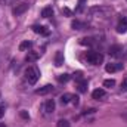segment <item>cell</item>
<instances>
[{
  "mask_svg": "<svg viewBox=\"0 0 127 127\" xmlns=\"http://www.w3.org/2000/svg\"><path fill=\"white\" fill-rule=\"evenodd\" d=\"M89 13L95 18H108V16H111L112 9L106 7V6H96V7H92L89 10Z\"/></svg>",
  "mask_w": 127,
  "mask_h": 127,
  "instance_id": "6da1fadb",
  "label": "cell"
},
{
  "mask_svg": "<svg viewBox=\"0 0 127 127\" xmlns=\"http://www.w3.org/2000/svg\"><path fill=\"white\" fill-rule=\"evenodd\" d=\"M38 78H40V71L37 66L31 65L25 69V80L28 81V84H35L38 81Z\"/></svg>",
  "mask_w": 127,
  "mask_h": 127,
  "instance_id": "7a4b0ae2",
  "label": "cell"
},
{
  "mask_svg": "<svg viewBox=\"0 0 127 127\" xmlns=\"http://www.w3.org/2000/svg\"><path fill=\"white\" fill-rule=\"evenodd\" d=\"M86 59L87 62L92 64V65H99V64L103 62V55L100 52H96V50H90L86 53Z\"/></svg>",
  "mask_w": 127,
  "mask_h": 127,
  "instance_id": "3957f363",
  "label": "cell"
},
{
  "mask_svg": "<svg viewBox=\"0 0 127 127\" xmlns=\"http://www.w3.org/2000/svg\"><path fill=\"white\" fill-rule=\"evenodd\" d=\"M41 111H43L44 115L53 114V111H55V100H53V99H47V100L41 105Z\"/></svg>",
  "mask_w": 127,
  "mask_h": 127,
  "instance_id": "277c9868",
  "label": "cell"
},
{
  "mask_svg": "<svg viewBox=\"0 0 127 127\" xmlns=\"http://www.w3.org/2000/svg\"><path fill=\"white\" fill-rule=\"evenodd\" d=\"M27 10H28V3H18V4H15V6H13L12 13H13L15 16H19V15L25 13Z\"/></svg>",
  "mask_w": 127,
  "mask_h": 127,
  "instance_id": "5b68a950",
  "label": "cell"
},
{
  "mask_svg": "<svg viewBox=\"0 0 127 127\" xmlns=\"http://www.w3.org/2000/svg\"><path fill=\"white\" fill-rule=\"evenodd\" d=\"M123 69V64H106L105 66V71L106 72H117V71H121Z\"/></svg>",
  "mask_w": 127,
  "mask_h": 127,
  "instance_id": "8992f818",
  "label": "cell"
},
{
  "mask_svg": "<svg viewBox=\"0 0 127 127\" xmlns=\"http://www.w3.org/2000/svg\"><path fill=\"white\" fill-rule=\"evenodd\" d=\"M121 52H123V49H121V46H118V44H114V46H111L109 47V55L111 56H120L121 55Z\"/></svg>",
  "mask_w": 127,
  "mask_h": 127,
  "instance_id": "52a82bcc",
  "label": "cell"
},
{
  "mask_svg": "<svg viewBox=\"0 0 127 127\" xmlns=\"http://www.w3.org/2000/svg\"><path fill=\"white\" fill-rule=\"evenodd\" d=\"M50 92H53V86H50V84H46V86H43V87H40V89L35 90L37 95H47Z\"/></svg>",
  "mask_w": 127,
  "mask_h": 127,
  "instance_id": "ba28073f",
  "label": "cell"
},
{
  "mask_svg": "<svg viewBox=\"0 0 127 127\" xmlns=\"http://www.w3.org/2000/svg\"><path fill=\"white\" fill-rule=\"evenodd\" d=\"M32 31L35 34H41V35H49V30L43 25H34L32 27Z\"/></svg>",
  "mask_w": 127,
  "mask_h": 127,
  "instance_id": "9c48e42d",
  "label": "cell"
},
{
  "mask_svg": "<svg viewBox=\"0 0 127 127\" xmlns=\"http://www.w3.org/2000/svg\"><path fill=\"white\" fill-rule=\"evenodd\" d=\"M105 96H106V92L103 89H96V90H93V93H92V97L93 99H97V100L99 99H103Z\"/></svg>",
  "mask_w": 127,
  "mask_h": 127,
  "instance_id": "30bf717a",
  "label": "cell"
},
{
  "mask_svg": "<svg viewBox=\"0 0 127 127\" xmlns=\"http://www.w3.org/2000/svg\"><path fill=\"white\" fill-rule=\"evenodd\" d=\"M38 58H40V53L38 52H28V55L25 56V61L27 62H35Z\"/></svg>",
  "mask_w": 127,
  "mask_h": 127,
  "instance_id": "8fae6325",
  "label": "cell"
},
{
  "mask_svg": "<svg viewBox=\"0 0 127 127\" xmlns=\"http://www.w3.org/2000/svg\"><path fill=\"white\" fill-rule=\"evenodd\" d=\"M117 31L120 32V34L127 32V19H121V22L117 25Z\"/></svg>",
  "mask_w": 127,
  "mask_h": 127,
  "instance_id": "7c38bea8",
  "label": "cell"
},
{
  "mask_svg": "<svg viewBox=\"0 0 127 127\" xmlns=\"http://www.w3.org/2000/svg\"><path fill=\"white\" fill-rule=\"evenodd\" d=\"M71 27H72V30H83V28H86V24L78 21V19H75V21L71 22Z\"/></svg>",
  "mask_w": 127,
  "mask_h": 127,
  "instance_id": "4fadbf2b",
  "label": "cell"
},
{
  "mask_svg": "<svg viewBox=\"0 0 127 127\" xmlns=\"http://www.w3.org/2000/svg\"><path fill=\"white\" fill-rule=\"evenodd\" d=\"M77 89H78L80 93H84V92L87 90V81H86V80H80V81L77 83Z\"/></svg>",
  "mask_w": 127,
  "mask_h": 127,
  "instance_id": "5bb4252c",
  "label": "cell"
},
{
  "mask_svg": "<svg viewBox=\"0 0 127 127\" xmlns=\"http://www.w3.org/2000/svg\"><path fill=\"white\" fill-rule=\"evenodd\" d=\"M62 64H64V53L62 52H56V55H55V65L61 66Z\"/></svg>",
  "mask_w": 127,
  "mask_h": 127,
  "instance_id": "9a60e30c",
  "label": "cell"
},
{
  "mask_svg": "<svg viewBox=\"0 0 127 127\" xmlns=\"http://www.w3.org/2000/svg\"><path fill=\"white\" fill-rule=\"evenodd\" d=\"M53 15V9L50 7V6H47V7H44L43 10H41V16L43 18H50Z\"/></svg>",
  "mask_w": 127,
  "mask_h": 127,
  "instance_id": "2e32d148",
  "label": "cell"
},
{
  "mask_svg": "<svg viewBox=\"0 0 127 127\" xmlns=\"http://www.w3.org/2000/svg\"><path fill=\"white\" fill-rule=\"evenodd\" d=\"M31 46H32L31 41H28V40H24V41L19 44V50H21V52H24V50H28Z\"/></svg>",
  "mask_w": 127,
  "mask_h": 127,
  "instance_id": "e0dca14e",
  "label": "cell"
},
{
  "mask_svg": "<svg viewBox=\"0 0 127 127\" xmlns=\"http://www.w3.org/2000/svg\"><path fill=\"white\" fill-rule=\"evenodd\" d=\"M71 99H72V95L71 93H65V95L61 96V103L62 105H66L68 102H71Z\"/></svg>",
  "mask_w": 127,
  "mask_h": 127,
  "instance_id": "ac0fdd59",
  "label": "cell"
},
{
  "mask_svg": "<svg viewBox=\"0 0 127 127\" xmlns=\"http://www.w3.org/2000/svg\"><path fill=\"white\" fill-rule=\"evenodd\" d=\"M69 80H71V75L69 74H61V75H58V81L59 83H66Z\"/></svg>",
  "mask_w": 127,
  "mask_h": 127,
  "instance_id": "d6986e66",
  "label": "cell"
},
{
  "mask_svg": "<svg viewBox=\"0 0 127 127\" xmlns=\"http://www.w3.org/2000/svg\"><path fill=\"white\" fill-rule=\"evenodd\" d=\"M103 86H105V87H114V86H115V80H112V78L105 80V81H103Z\"/></svg>",
  "mask_w": 127,
  "mask_h": 127,
  "instance_id": "ffe728a7",
  "label": "cell"
},
{
  "mask_svg": "<svg viewBox=\"0 0 127 127\" xmlns=\"http://www.w3.org/2000/svg\"><path fill=\"white\" fill-rule=\"evenodd\" d=\"M58 127H69V123L66 120H59L58 121Z\"/></svg>",
  "mask_w": 127,
  "mask_h": 127,
  "instance_id": "44dd1931",
  "label": "cell"
},
{
  "mask_svg": "<svg viewBox=\"0 0 127 127\" xmlns=\"http://www.w3.org/2000/svg\"><path fill=\"white\" fill-rule=\"evenodd\" d=\"M83 9H84V0H80V3H78V6H77L75 10H77V12H81Z\"/></svg>",
  "mask_w": 127,
  "mask_h": 127,
  "instance_id": "7402d4cb",
  "label": "cell"
},
{
  "mask_svg": "<svg viewBox=\"0 0 127 127\" xmlns=\"http://www.w3.org/2000/svg\"><path fill=\"white\" fill-rule=\"evenodd\" d=\"M74 78H75L77 81H80V80H83V72H81V71H78V72H75V74H74Z\"/></svg>",
  "mask_w": 127,
  "mask_h": 127,
  "instance_id": "603a6c76",
  "label": "cell"
},
{
  "mask_svg": "<svg viewBox=\"0 0 127 127\" xmlns=\"http://www.w3.org/2000/svg\"><path fill=\"white\" fill-rule=\"evenodd\" d=\"M62 13H64V15H66V16H71V15H72V10H71V9H68V7H64Z\"/></svg>",
  "mask_w": 127,
  "mask_h": 127,
  "instance_id": "cb8c5ba5",
  "label": "cell"
},
{
  "mask_svg": "<svg viewBox=\"0 0 127 127\" xmlns=\"http://www.w3.org/2000/svg\"><path fill=\"white\" fill-rule=\"evenodd\" d=\"M21 117H22V118H25V120H28V118H30V115H28V112H27V111H21Z\"/></svg>",
  "mask_w": 127,
  "mask_h": 127,
  "instance_id": "d4e9b609",
  "label": "cell"
},
{
  "mask_svg": "<svg viewBox=\"0 0 127 127\" xmlns=\"http://www.w3.org/2000/svg\"><path fill=\"white\" fill-rule=\"evenodd\" d=\"M13 1H15V0H0L1 4H13Z\"/></svg>",
  "mask_w": 127,
  "mask_h": 127,
  "instance_id": "484cf974",
  "label": "cell"
},
{
  "mask_svg": "<svg viewBox=\"0 0 127 127\" xmlns=\"http://www.w3.org/2000/svg\"><path fill=\"white\" fill-rule=\"evenodd\" d=\"M71 102H72L74 105H78V96H74V95H72V99H71Z\"/></svg>",
  "mask_w": 127,
  "mask_h": 127,
  "instance_id": "4316f807",
  "label": "cell"
},
{
  "mask_svg": "<svg viewBox=\"0 0 127 127\" xmlns=\"http://www.w3.org/2000/svg\"><path fill=\"white\" fill-rule=\"evenodd\" d=\"M121 87H123L124 90H127V77L124 78V81H123V84H121Z\"/></svg>",
  "mask_w": 127,
  "mask_h": 127,
  "instance_id": "83f0119b",
  "label": "cell"
},
{
  "mask_svg": "<svg viewBox=\"0 0 127 127\" xmlns=\"http://www.w3.org/2000/svg\"><path fill=\"white\" fill-rule=\"evenodd\" d=\"M4 115V106H0V118Z\"/></svg>",
  "mask_w": 127,
  "mask_h": 127,
  "instance_id": "f1b7e54d",
  "label": "cell"
},
{
  "mask_svg": "<svg viewBox=\"0 0 127 127\" xmlns=\"http://www.w3.org/2000/svg\"><path fill=\"white\" fill-rule=\"evenodd\" d=\"M0 127H6V126H4V124H3V123H0Z\"/></svg>",
  "mask_w": 127,
  "mask_h": 127,
  "instance_id": "f546056e",
  "label": "cell"
}]
</instances>
